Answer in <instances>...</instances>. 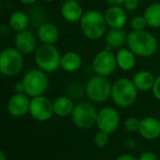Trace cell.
<instances>
[{"instance_id":"17","label":"cell","mask_w":160,"mask_h":160,"mask_svg":"<svg viewBox=\"0 0 160 160\" xmlns=\"http://www.w3.org/2000/svg\"><path fill=\"white\" fill-rule=\"evenodd\" d=\"M127 36L128 34L123 29H110L104 35L107 48L109 49H120L127 44Z\"/></svg>"},{"instance_id":"15","label":"cell","mask_w":160,"mask_h":160,"mask_svg":"<svg viewBox=\"0 0 160 160\" xmlns=\"http://www.w3.org/2000/svg\"><path fill=\"white\" fill-rule=\"evenodd\" d=\"M138 133L145 139H157L160 136V121L153 116H146L142 118Z\"/></svg>"},{"instance_id":"1","label":"cell","mask_w":160,"mask_h":160,"mask_svg":"<svg viewBox=\"0 0 160 160\" xmlns=\"http://www.w3.org/2000/svg\"><path fill=\"white\" fill-rule=\"evenodd\" d=\"M127 47L139 57H150L157 52V38L148 31H132L127 36Z\"/></svg>"},{"instance_id":"11","label":"cell","mask_w":160,"mask_h":160,"mask_svg":"<svg viewBox=\"0 0 160 160\" xmlns=\"http://www.w3.org/2000/svg\"><path fill=\"white\" fill-rule=\"evenodd\" d=\"M121 124V116L116 109L112 107L102 108L98 111L97 118V126L99 131L112 134L118 128Z\"/></svg>"},{"instance_id":"7","label":"cell","mask_w":160,"mask_h":160,"mask_svg":"<svg viewBox=\"0 0 160 160\" xmlns=\"http://www.w3.org/2000/svg\"><path fill=\"white\" fill-rule=\"evenodd\" d=\"M112 86L109 79L104 76L96 75L88 80L86 85V94L92 102L102 103L111 98Z\"/></svg>"},{"instance_id":"21","label":"cell","mask_w":160,"mask_h":160,"mask_svg":"<svg viewBox=\"0 0 160 160\" xmlns=\"http://www.w3.org/2000/svg\"><path fill=\"white\" fill-rule=\"evenodd\" d=\"M53 105L55 115L60 116V118H66L68 115H71L73 109H75V104H73L72 100L66 96L57 97L53 101Z\"/></svg>"},{"instance_id":"22","label":"cell","mask_w":160,"mask_h":160,"mask_svg":"<svg viewBox=\"0 0 160 160\" xmlns=\"http://www.w3.org/2000/svg\"><path fill=\"white\" fill-rule=\"evenodd\" d=\"M82 59L81 56L77 52H67L64 55H62V62H60V67L62 70L67 72H75L81 67Z\"/></svg>"},{"instance_id":"29","label":"cell","mask_w":160,"mask_h":160,"mask_svg":"<svg viewBox=\"0 0 160 160\" xmlns=\"http://www.w3.org/2000/svg\"><path fill=\"white\" fill-rule=\"evenodd\" d=\"M138 160H158V156L152 151H144L140 153Z\"/></svg>"},{"instance_id":"26","label":"cell","mask_w":160,"mask_h":160,"mask_svg":"<svg viewBox=\"0 0 160 160\" xmlns=\"http://www.w3.org/2000/svg\"><path fill=\"white\" fill-rule=\"evenodd\" d=\"M110 134L105 133V132H102V131H99L98 133L94 135L93 137V142L97 147H100V148H103L105 147L108 144H109V140H110V137H109Z\"/></svg>"},{"instance_id":"10","label":"cell","mask_w":160,"mask_h":160,"mask_svg":"<svg viewBox=\"0 0 160 160\" xmlns=\"http://www.w3.org/2000/svg\"><path fill=\"white\" fill-rule=\"evenodd\" d=\"M29 113L34 120L38 122H46L53 118V114H55L53 102L45 96L31 98Z\"/></svg>"},{"instance_id":"2","label":"cell","mask_w":160,"mask_h":160,"mask_svg":"<svg viewBox=\"0 0 160 160\" xmlns=\"http://www.w3.org/2000/svg\"><path fill=\"white\" fill-rule=\"evenodd\" d=\"M79 24L83 35L92 41L103 38L108 31L104 13L98 10H89L85 12Z\"/></svg>"},{"instance_id":"12","label":"cell","mask_w":160,"mask_h":160,"mask_svg":"<svg viewBox=\"0 0 160 160\" xmlns=\"http://www.w3.org/2000/svg\"><path fill=\"white\" fill-rule=\"evenodd\" d=\"M14 47L23 55H30L35 53L38 49V36L30 30L18 32L14 36Z\"/></svg>"},{"instance_id":"27","label":"cell","mask_w":160,"mask_h":160,"mask_svg":"<svg viewBox=\"0 0 160 160\" xmlns=\"http://www.w3.org/2000/svg\"><path fill=\"white\" fill-rule=\"evenodd\" d=\"M140 125V120L135 116H131V118H127L124 122V127L126 131L128 132H138Z\"/></svg>"},{"instance_id":"5","label":"cell","mask_w":160,"mask_h":160,"mask_svg":"<svg viewBox=\"0 0 160 160\" xmlns=\"http://www.w3.org/2000/svg\"><path fill=\"white\" fill-rule=\"evenodd\" d=\"M21 81L24 86L25 93L31 98L44 96L49 87V79L46 72L40 68L30 69L24 73Z\"/></svg>"},{"instance_id":"19","label":"cell","mask_w":160,"mask_h":160,"mask_svg":"<svg viewBox=\"0 0 160 160\" xmlns=\"http://www.w3.org/2000/svg\"><path fill=\"white\" fill-rule=\"evenodd\" d=\"M156 77L149 70H140L136 72L133 77V82L135 83L138 91H149L152 90Z\"/></svg>"},{"instance_id":"35","label":"cell","mask_w":160,"mask_h":160,"mask_svg":"<svg viewBox=\"0 0 160 160\" xmlns=\"http://www.w3.org/2000/svg\"><path fill=\"white\" fill-rule=\"evenodd\" d=\"M38 0H20V2L23 3L25 6H31V5H34Z\"/></svg>"},{"instance_id":"23","label":"cell","mask_w":160,"mask_h":160,"mask_svg":"<svg viewBox=\"0 0 160 160\" xmlns=\"http://www.w3.org/2000/svg\"><path fill=\"white\" fill-rule=\"evenodd\" d=\"M142 16L146 19L149 28L158 29L160 28V2H153L145 9Z\"/></svg>"},{"instance_id":"20","label":"cell","mask_w":160,"mask_h":160,"mask_svg":"<svg viewBox=\"0 0 160 160\" xmlns=\"http://www.w3.org/2000/svg\"><path fill=\"white\" fill-rule=\"evenodd\" d=\"M116 62L118 67L124 71H129L136 65V55L127 47V48H120L116 53Z\"/></svg>"},{"instance_id":"13","label":"cell","mask_w":160,"mask_h":160,"mask_svg":"<svg viewBox=\"0 0 160 160\" xmlns=\"http://www.w3.org/2000/svg\"><path fill=\"white\" fill-rule=\"evenodd\" d=\"M31 97L25 92L14 93L8 101V112L13 118H22L30 112Z\"/></svg>"},{"instance_id":"14","label":"cell","mask_w":160,"mask_h":160,"mask_svg":"<svg viewBox=\"0 0 160 160\" xmlns=\"http://www.w3.org/2000/svg\"><path fill=\"white\" fill-rule=\"evenodd\" d=\"M104 18L110 29H123L127 22L126 10L123 6H110L105 10Z\"/></svg>"},{"instance_id":"37","label":"cell","mask_w":160,"mask_h":160,"mask_svg":"<svg viewBox=\"0 0 160 160\" xmlns=\"http://www.w3.org/2000/svg\"><path fill=\"white\" fill-rule=\"evenodd\" d=\"M43 1H46V2H52V1H55V0H43Z\"/></svg>"},{"instance_id":"4","label":"cell","mask_w":160,"mask_h":160,"mask_svg":"<svg viewBox=\"0 0 160 160\" xmlns=\"http://www.w3.org/2000/svg\"><path fill=\"white\" fill-rule=\"evenodd\" d=\"M34 60L45 72H54L60 67L62 55L55 45L42 44L34 53Z\"/></svg>"},{"instance_id":"8","label":"cell","mask_w":160,"mask_h":160,"mask_svg":"<svg viewBox=\"0 0 160 160\" xmlns=\"http://www.w3.org/2000/svg\"><path fill=\"white\" fill-rule=\"evenodd\" d=\"M98 111L90 102H80L75 105L71 120L75 126L80 129H89L97 125Z\"/></svg>"},{"instance_id":"33","label":"cell","mask_w":160,"mask_h":160,"mask_svg":"<svg viewBox=\"0 0 160 160\" xmlns=\"http://www.w3.org/2000/svg\"><path fill=\"white\" fill-rule=\"evenodd\" d=\"M116 160H138V158L134 157L132 155H128V153H123V155L118 156L116 158Z\"/></svg>"},{"instance_id":"6","label":"cell","mask_w":160,"mask_h":160,"mask_svg":"<svg viewBox=\"0 0 160 160\" xmlns=\"http://www.w3.org/2000/svg\"><path fill=\"white\" fill-rule=\"evenodd\" d=\"M24 67V56L16 47L5 48L0 54V71L6 77H16Z\"/></svg>"},{"instance_id":"3","label":"cell","mask_w":160,"mask_h":160,"mask_svg":"<svg viewBox=\"0 0 160 160\" xmlns=\"http://www.w3.org/2000/svg\"><path fill=\"white\" fill-rule=\"evenodd\" d=\"M138 89L136 88L133 79L120 78L112 86L111 99L118 107L129 108L137 100Z\"/></svg>"},{"instance_id":"38","label":"cell","mask_w":160,"mask_h":160,"mask_svg":"<svg viewBox=\"0 0 160 160\" xmlns=\"http://www.w3.org/2000/svg\"><path fill=\"white\" fill-rule=\"evenodd\" d=\"M66 1H79V0H66Z\"/></svg>"},{"instance_id":"36","label":"cell","mask_w":160,"mask_h":160,"mask_svg":"<svg viewBox=\"0 0 160 160\" xmlns=\"http://www.w3.org/2000/svg\"><path fill=\"white\" fill-rule=\"evenodd\" d=\"M0 160H7V156H6V152L3 150L0 151Z\"/></svg>"},{"instance_id":"18","label":"cell","mask_w":160,"mask_h":160,"mask_svg":"<svg viewBox=\"0 0 160 160\" xmlns=\"http://www.w3.org/2000/svg\"><path fill=\"white\" fill-rule=\"evenodd\" d=\"M60 13L66 21L76 23L80 22L85 12L80 6L79 1H65L60 9Z\"/></svg>"},{"instance_id":"25","label":"cell","mask_w":160,"mask_h":160,"mask_svg":"<svg viewBox=\"0 0 160 160\" xmlns=\"http://www.w3.org/2000/svg\"><path fill=\"white\" fill-rule=\"evenodd\" d=\"M131 27L133 31H144L148 25H147L146 19L144 16H136L132 19Z\"/></svg>"},{"instance_id":"30","label":"cell","mask_w":160,"mask_h":160,"mask_svg":"<svg viewBox=\"0 0 160 160\" xmlns=\"http://www.w3.org/2000/svg\"><path fill=\"white\" fill-rule=\"evenodd\" d=\"M151 91H152L155 98L160 101V76H158V77L156 78L155 85H153V88Z\"/></svg>"},{"instance_id":"28","label":"cell","mask_w":160,"mask_h":160,"mask_svg":"<svg viewBox=\"0 0 160 160\" xmlns=\"http://www.w3.org/2000/svg\"><path fill=\"white\" fill-rule=\"evenodd\" d=\"M139 1L140 0H126L123 7L126 11H135L139 6Z\"/></svg>"},{"instance_id":"9","label":"cell","mask_w":160,"mask_h":160,"mask_svg":"<svg viewBox=\"0 0 160 160\" xmlns=\"http://www.w3.org/2000/svg\"><path fill=\"white\" fill-rule=\"evenodd\" d=\"M116 67V54L112 49H102L92 59V68L97 75L108 77L114 72Z\"/></svg>"},{"instance_id":"31","label":"cell","mask_w":160,"mask_h":160,"mask_svg":"<svg viewBox=\"0 0 160 160\" xmlns=\"http://www.w3.org/2000/svg\"><path fill=\"white\" fill-rule=\"evenodd\" d=\"M10 25H7V24H2L1 27H0V34H1V36H7L8 34H9L10 32Z\"/></svg>"},{"instance_id":"32","label":"cell","mask_w":160,"mask_h":160,"mask_svg":"<svg viewBox=\"0 0 160 160\" xmlns=\"http://www.w3.org/2000/svg\"><path fill=\"white\" fill-rule=\"evenodd\" d=\"M23 92H25V90H24V86H23L22 81L16 83V85H14V93H23Z\"/></svg>"},{"instance_id":"16","label":"cell","mask_w":160,"mask_h":160,"mask_svg":"<svg viewBox=\"0 0 160 160\" xmlns=\"http://www.w3.org/2000/svg\"><path fill=\"white\" fill-rule=\"evenodd\" d=\"M36 36L42 44L55 45V43L59 40V30L54 23L44 22L38 27Z\"/></svg>"},{"instance_id":"34","label":"cell","mask_w":160,"mask_h":160,"mask_svg":"<svg viewBox=\"0 0 160 160\" xmlns=\"http://www.w3.org/2000/svg\"><path fill=\"white\" fill-rule=\"evenodd\" d=\"M110 6H123L126 0H105Z\"/></svg>"},{"instance_id":"24","label":"cell","mask_w":160,"mask_h":160,"mask_svg":"<svg viewBox=\"0 0 160 160\" xmlns=\"http://www.w3.org/2000/svg\"><path fill=\"white\" fill-rule=\"evenodd\" d=\"M29 17L24 11H14L9 18L10 29L16 31L17 33L27 30L29 27Z\"/></svg>"}]
</instances>
